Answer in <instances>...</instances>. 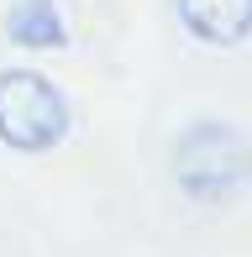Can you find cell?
I'll return each mask as SVG.
<instances>
[{
  "mask_svg": "<svg viewBox=\"0 0 252 257\" xmlns=\"http://www.w3.org/2000/svg\"><path fill=\"white\" fill-rule=\"evenodd\" d=\"M6 37L16 48H68V21L58 0H16L6 16Z\"/></svg>",
  "mask_w": 252,
  "mask_h": 257,
  "instance_id": "cell-4",
  "label": "cell"
},
{
  "mask_svg": "<svg viewBox=\"0 0 252 257\" xmlns=\"http://www.w3.org/2000/svg\"><path fill=\"white\" fill-rule=\"evenodd\" d=\"M168 173H174L179 194L189 205L221 210V205L242 200L252 184V142L231 121H189L174 137Z\"/></svg>",
  "mask_w": 252,
  "mask_h": 257,
  "instance_id": "cell-1",
  "label": "cell"
},
{
  "mask_svg": "<svg viewBox=\"0 0 252 257\" xmlns=\"http://www.w3.org/2000/svg\"><path fill=\"white\" fill-rule=\"evenodd\" d=\"M68 137V100L37 68L0 74V142L11 153H53Z\"/></svg>",
  "mask_w": 252,
  "mask_h": 257,
  "instance_id": "cell-2",
  "label": "cell"
},
{
  "mask_svg": "<svg viewBox=\"0 0 252 257\" xmlns=\"http://www.w3.org/2000/svg\"><path fill=\"white\" fill-rule=\"evenodd\" d=\"M174 16L205 48H236L252 37V0H174Z\"/></svg>",
  "mask_w": 252,
  "mask_h": 257,
  "instance_id": "cell-3",
  "label": "cell"
}]
</instances>
